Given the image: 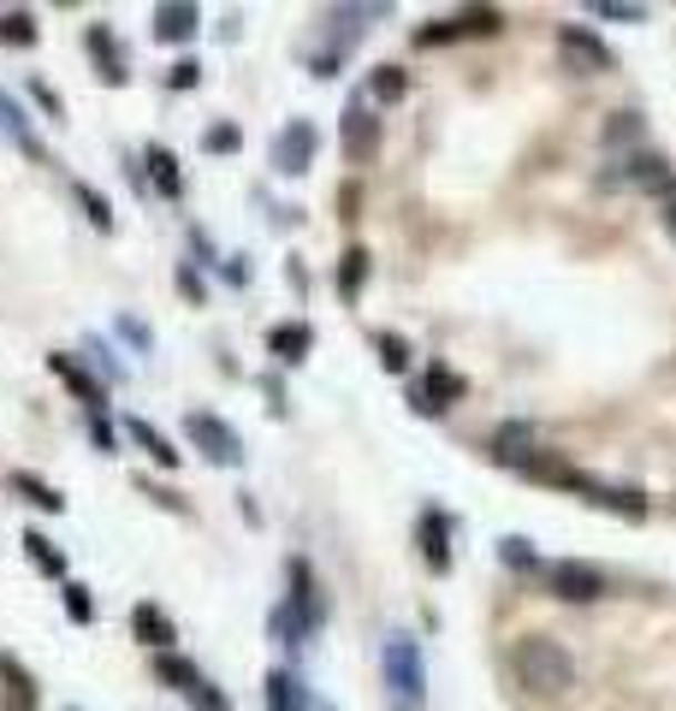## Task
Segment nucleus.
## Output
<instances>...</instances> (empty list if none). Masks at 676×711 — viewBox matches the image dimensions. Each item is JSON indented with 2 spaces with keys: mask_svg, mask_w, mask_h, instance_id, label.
Wrapping results in <instances>:
<instances>
[{
  "mask_svg": "<svg viewBox=\"0 0 676 711\" xmlns=\"http://www.w3.org/2000/svg\"><path fill=\"white\" fill-rule=\"evenodd\" d=\"M131 634L143 640L149 652H172V640H179V629H172V617H167L154 599H143V605L131 611Z\"/></svg>",
  "mask_w": 676,
  "mask_h": 711,
  "instance_id": "15",
  "label": "nucleus"
},
{
  "mask_svg": "<svg viewBox=\"0 0 676 711\" xmlns=\"http://www.w3.org/2000/svg\"><path fill=\"white\" fill-rule=\"evenodd\" d=\"M558 54L576 65V72H612V65H617V54H612V48H605L587 24H564V30H558Z\"/></svg>",
  "mask_w": 676,
  "mask_h": 711,
  "instance_id": "11",
  "label": "nucleus"
},
{
  "mask_svg": "<svg viewBox=\"0 0 676 711\" xmlns=\"http://www.w3.org/2000/svg\"><path fill=\"white\" fill-rule=\"evenodd\" d=\"M72 196H78V207H83V214H90V225H95V232H113V202L101 196L95 184H83V179H72Z\"/></svg>",
  "mask_w": 676,
  "mask_h": 711,
  "instance_id": "27",
  "label": "nucleus"
},
{
  "mask_svg": "<svg viewBox=\"0 0 676 711\" xmlns=\"http://www.w3.org/2000/svg\"><path fill=\"white\" fill-rule=\"evenodd\" d=\"M463 392H470L463 374H451L445 362H433V368L422 374V386H410V409L415 415H445V404H457Z\"/></svg>",
  "mask_w": 676,
  "mask_h": 711,
  "instance_id": "10",
  "label": "nucleus"
},
{
  "mask_svg": "<svg viewBox=\"0 0 676 711\" xmlns=\"http://www.w3.org/2000/svg\"><path fill=\"white\" fill-rule=\"evenodd\" d=\"M511 670H516V688L534 693V700H558V693L576 688V658H569V647L552 640V634H523L516 640Z\"/></svg>",
  "mask_w": 676,
  "mask_h": 711,
  "instance_id": "1",
  "label": "nucleus"
},
{
  "mask_svg": "<svg viewBox=\"0 0 676 711\" xmlns=\"http://www.w3.org/2000/svg\"><path fill=\"white\" fill-rule=\"evenodd\" d=\"M90 445L101 450V457H119V427L108 421V415H90Z\"/></svg>",
  "mask_w": 676,
  "mask_h": 711,
  "instance_id": "36",
  "label": "nucleus"
},
{
  "mask_svg": "<svg viewBox=\"0 0 676 711\" xmlns=\"http://www.w3.org/2000/svg\"><path fill=\"white\" fill-rule=\"evenodd\" d=\"M0 131H7L12 143H19V149L30 154V161H42V166H48V143L37 136V125H30V113H24V108H19V101H12L7 90H0Z\"/></svg>",
  "mask_w": 676,
  "mask_h": 711,
  "instance_id": "16",
  "label": "nucleus"
},
{
  "mask_svg": "<svg viewBox=\"0 0 676 711\" xmlns=\"http://www.w3.org/2000/svg\"><path fill=\"white\" fill-rule=\"evenodd\" d=\"M273 634H280V647H303V640H309V629L297 622V611H291V605H280V611H273Z\"/></svg>",
  "mask_w": 676,
  "mask_h": 711,
  "instance_id": "32",
  "label": "nucleus"
},
{
  "mask_svg": "<svg viewBox=\"0 0 676 711\" xmlns=\"http://www.w3.org/2000/svg\"><path fill=\"white\" fill-rule=\"evenodd\" d=\"M238 143H244V131H238V125H208L202 131V149L208 154H238Z\"/></svg>",
  "mask_w": 676,
  "mask_h": 711,
  "instance_id": "33",
  "label": "nucleus"
},
{
  "mask_svg": "<svg viewBox=\"0 0 676 711\" xmlns=\"http://www.w3.org/2000/svg\"><path fill=\"white\" fill-rule=\"evenodd\" d=\"M397 711H410V705H397Z\"/></svg>",
  "mask_w": 676,
  "mask_h": 711,
  "instance_id": "44",
  "label": "nucleus"
},
{
  "mask_svg": "<svg viewBox=\"0 0 676 711\" xmlns=\"http://www.w3.org/2000/svg\"><path fill=\"white\" fill-rule=\"evenodd\" d=\"M196 30H202V7H190V0H167V7H154V42L184 48Z\"/></svg>",
  "mask_w": 676,
  "mask_h": 711,
  "instance_id": "14",
  "label": "nucleus"
},
{
  "mask_svg": "<svg viewBox=\"0 0 676 711\" xmlns=\"http://www.w3.org/2000/svg\"><path fill=\"white\" fill-rule=\"evenodd\" d=\"M172 285H179V297H184V303H208V285H202L196 262H179V273H172Z\"/></svg>",
  "mask_w": 676,
  "mask_h": 711,
  "instance_id": "34",
  "label": "nucleus"
},
{
  "mask_svg": "<svg viewBox=\"0 0 676 711\" xmlns=\"http://www.w3.org/2000/svg\"><path fill=\"white\" fill-rule=\"evenodd\" d=\"M0 711H42V688L19 652H0Z\"/></svg>",
  "mask_w": 676,
  "mask_h": 711,
  "instance_id": "9",
  "label": "nucleus"
},
{
  "mask_svg": "<svg viewBox=\"0 0 676 711\" xmlns=\"http://www.w3.org/2000/svg\"><path fill=\"white\" fill-rule=\"evenodd\" d=\"M184 439L196 445L208 463H220V468L244 463V439H238V427L225 421V415H214V409H190L184 415Z\"/></svg>",
  "mask_w": 676,
  "mask_h": 711,
  "instance_id": "2",
  "label": "nucleus"
},
{
  "mask_svg": "<svg viewBox=\"0 0 676 711\" xmlns=\"http://www.w3.org/2000/svg\"><path fill=\"white\" fill-rule=\"evenodd\" d=\"M48 374H54L60 386L72 392V397H78V404L90 409V415H108V379H95L90 368H83V356H65V351H54V356H48Z\"/></svg>",
  "mask_w": 676,
  "mask_h": 711,
  "instance_id": "6",
  "label": "nucleus"
},
{
  "mask_svg": "<svg viewBox=\"0 0 676 711\" xmlns=\"http://www.w3.org/2000/svg\"><path fill=\"white\" fill-rule=\"evenodd\" d=\"M83 54H90V65H95V78L101 83H131V60H125V42L113 37V24H90L83 30Z\"/></svg>",
  "mask_w": 676,
  "mask_h": 711,
  "instance_id": "7",
  "label": "nucleus"
},
{
  "mask_svg": "<svg viewBox=\"0 0 676 711\" xmlns=\"http://www.w3.org/2000/svg\"><path fill=\"white\" fill-rule=\"evenodd\" d=\"M415 546H422V563L433 576H445L451 569V522L445 510H422V522H415Z\"/></svg>",
  "mask_w": 676,
  "mask_h": 711,
  "instance_id": "13",
  "label": "nucleus"
},
{
  "mask_svg": "<svg viewBox=\"0 0 676 711\" xmlns=\"http://www.w3.org/2000/svg\"><path fill=\"white\" fill-rule=\"evenodd\" d=\"M113 326H119V338H125V344H137V351H149V326L137 321V315H113Z\"/></svg>",
  "mask_w": 676,
  "mask_h": 711,
  "instance_id": "39",
  "label": "nucleus"
},
{
  "mask_svg": "<svg viewBox=\"0 0 676 711\" xmlns=\"http://www.w3.org/2000/svg\"><path fill=\"white\" fill-rule=\"evenodd\" d=\"M599 19H617V24H640V19H647V7H629V0H599Z\"/></svg>",
  "mask_w": 676,
  "mask_h": 711,
  "instance_id": "38",
  "label": "nucleus"
},
{
  "mask_svg": "<svg viewBox=\"0 0 676 711\" xmlns=\"http://www.w3.org/2000/svg\"><path fill=\"white\" fill-rule=\"evenodd\" d=\"M60 587H65V593H60V599H65V617H72L78 629H90V622H95V599H90V587L72 581V576H65Z\"/></svg>",
  "mask_w": 676,
  "mask_h": 711,
  "instance_id": "29",
  "label": "nucleus"
},
{
  "mask_svg": "<svg viewBox=\"0 0 676 711\" xmlns=\"http://www.w3.org/2000/svg\"><path fill=\"white\" fill-rule=\"evenodd\" d=\"M498 24H505V12H498V7H463L457 12L463 37H498Z\"/></svg>",
  "mask_w": 676,
  "mask_h": 711,
  "instance_id": "28",
  "label": "nucleus"
},
{
  "mask_svg": "<svg viewBox=\"0 0 676 711\" xmlns=\"http://www.w3.org/2000/svg\"><path fill=\"white\" fill-rule=\"evenodd\" d=\"M154 676H161V688H179V693L202 688V670L184 652H154Z\"/></svg>",
  "mask_w": 676,
  "mask_h": 711,
  "instance_id": "22",
  "label": "nucleus"
},
{
  "mask_svg": "<svg viewBox=\"0 0 676 711\" xmlns=\"http://www.w3.org/2000/svg\"><path fill=\"white\" fill-rule=\"evenodd\" d=\"M285 576H291V593H285V605L297 611V622L309 634L321 629V617H326V605H321V587H315V569H309V558H291L285 563Z\"/></svg>",
  "mask_w": 676,
  "mask_h": 711,
  "instance_id": "12",
  "label": "nucleus"
},
{
  "mask_svg": "<svg viewBox=\"0 0 676 711\" xmlns=\"http://www.w3.org/2000/svg\"><path fill=\"white\" fill-rule=\"evenodd\" d=\"M362 280H369V250L351 244V250L339 255V297L356 303V297H362Z\"/></svg>",
  "mask_w": 676,
  "mask_h": 711,
  "instance_id": "26",
  "label": "nucleus"
},
{
  "mask_svg": "<svg viewBox=\"0 0 676 711\" xmlns=\"http://www.w3.org/2000/svg\"><path fill=\"white\" fill-rule=\"evenodd\" d=\"M546 581H552V593H558L564 605H594L612 593V581H605V569L599 563H582V558H558L546 569Z\"/></svg>",
  "mask_w": 676,
  "mask_h": 711,
  "instance_id": "4",
  "label": "nucleus"
},
{
  "mask_svg": "<svg viewBox=\"0 0 676 711\" xmlns=\"http://www.w3.org/2000/svg\"><path fill=\"white\" fill-rule=\"evenodd\" d=\"M315 149H321L315 119H291V125L273 136V172H280V179H303V172L315 166Z\"/></svg>",
  "mask_w": 676,
  "mask_h": 711,
  "instance_id": "5",
  "label": "nucleus"
},
{
  "mask_svg": "<svg viewBox=\"0 0 676 711\" xmlns=\"http://www.w3.org/2000/svg\"><path fill=\"white\" fill-rule=\"evenodd\" d=\"M125 439H137V445H143V450H149V457L161 463V468H179V463H184V450L172 445V439H167V433L154 427V421H143V415H131V421H125Z\"/></svg>",
  "mask_w": 676,
  "mask_h": 711,
  "instance_id": "20",
  "label": "nucleus"
},
{
  "mask_svg": "<svg viewBox=\"0 0 676 711\" xmlns=\"http://www.w3.org/2000/svg\"><path fill=\"white\" fill-rule=\"evenodd\" d=\"M137 492H149L161 510H172V516H190V498L184 492H172V487H161V480H149V475H137Z\"/></svg>",
  "mask_w": 676,
  "mask_h": 711,
  "instance_id": "31",
  "label": "nucleus"
},
{
  "mask_svg": "<svg viewBox=\"0 0 676 711\" xmlns=\"http://www.w3.org/2000/svg\"><path fill=\"white\" fill-rule=\"evenodd\" d=\"M268 351L280 356L285 368H297V362L315 351V333H309V321H280V326L268 333Z\"/></svg>",
  "mask_w": 676,
  "mask_h": 711,
  "instance_id": "18",
  "label": "nucleus"
},
{
  "mask_svg": "<svg viewBox=\"0 0 676 711\" xmlns=\"http://www.w3.org/2000/svg\"><path fill=\"white\" fill-rule=\"evenodd\" d=\"M184 700H190V711H232V700H225V693H220L214 682H208V676H202V688H190V693H184Z\"/></svg>",
  "mask_w": 676,
  "mask_h": 711,
  "instance_id": "35",
  "label": "nucleus"
},
{
  "mask_svg": "<svg viewBox=\"0 0 676 711\" xmlns=\"http://www.w3.org/2000/svg\"><path fill=\"white\" fill-rule=\"evenodd\" d=\"M268 711H309V693L291 670H268Z\"/></svg>",
  "mask_w": 676,
  "mask_h": 711,
  "instance_id": "23",
  "label": "nucleus"
},
{
  "mask_svg": "<svg viewBox=\"0 0 676 711\" xmlns=\"http://www.w3.org/2000/svg\"><path fill=\"white\" fill-rule=\"evenodd\" d=\"M12 492H19L30 510H42V516H65V492L48 487L42 475H30V468H12Z\"/></svg>",
  "mask_w": 676,
  "mask_h": 711,
  "instance_id": "19",
  "label": "nucleus"
},
{
  "mask_svg": "<svg viewBox=\"0 0 676 711\" xmlns=\"http://www.w3.org/2000/svg\"><path fill=\"white\" fill-rule=\"evenodd\" d=\"M369 95L380 101V108H397V101L410 95V72H404V65H374V72H369Z\"/></svg>",
  "mask_w": 676,
  "mask_h": 711,
  "instance_id": "24",
  "label": "nucleus"
},
{
  "mask_svg": "<svg viewBox=\"0 0 676 711\" xmlns=\"http://www.w3.org/2000/svg\"><path fill=\"white\" fill-rule=\"evenodd\" d=\"M658 220H665V232L676 237V202H665V214H658Z\"/></svg>",
  "mask_w": 676,
  "mask_h": 711,
  "instance_id": "43",
  "label": "nucleus"
},
{
  "mask_svg": "<svg viewBox=\"0 0 676 711\" xmlns=\"http://www.w3.org/2000/svg\"><path fill=\"white\" fill-rule=\"evenodd\" d=\"M386 688H392L404 705H422V693H427L422 647H415L410 634H392V640H386Z\"/></svg>",
  "mask_w": 676,
  "mask_h": 711,
  "instance_id": "3",
  "label": "nucleus"
},
{
  "mask_svg": "<svg viewBox=\"0 0 676 711\" xmlns=\"http://www.w3.org/2000/svg\"><path fill=\"white\" fill-rule=\"evenodd\" d=\"M498 558H505L511 569H534V551H528V540H505V546H498Z\"/></svg>",
  "mask_w": 676,
  "mask_h": 711,
  "instance_id": "41",
  "label": "nucleus"
},
{
  "mask_svg": "<svg viewBox=\"0 0 676 711\" xmlns=\"http://www.w3.org/2000/svg\"><path fill=\"white\" fill-rule=\"evenodd\" d=\"M339 136H344V161H351V166H369L374 154H380V119H374V108H369L362 95L351 101V108H344Z\"/></svg>",
  "mask_w": 676,
  "mask_h": 711,
  "instance_id": "8",
  "label": "nucleus"
},
{
  "mask_svg": "<svg viewBox=\"0 0 676 711\" xmlns=\"http://www.w3.org/2000/svg\"><path fill=\"white\" fill-rule=\"evenodd\" d=\"M19 546H24V558L37 563L48 581H65V551H60L54 540H48L42 528H24V534H19Z\"/></svg>",
  "mask_w": 676,
  "mask_h": 711,
  "instance_id": "21",
  "label": "nucleus"
},
{
  "mask_svg": "<svg viewBox=\"0 0 676 711\" xmlns=\"http://www.w3.org/2000/svg\"><path fill=\"white\" fill-rule=\"evenodd\" d=\"M72 711H78V705H72Z\"/></svg>",
  "mask_w": 676,
  "mask_h": 711,
  "instance_id": "45",
  "label": "nucleus"
},
{
  "mask_svg": "<svg viewBox=\"0 0 676 711\" xmlns=\"http://www.w3.org/2000/svg\"><path fill=\"white\" fill-rule=\"evenodd\" d=\"M202 83V60H172V72H167V90H196Z\"/></svg>",
  "mask_w": 676,
  "mask_h": 711,
  "instance_id": "37",
  "label": "nucleus"
},
{
  "mask_svg": "<svg viewBox=\"0 0 676 711\" xmlns=\"http://www.w3.org/2000/svg\"><path fill=\"white\" fill-rule=\"evenodd\" d=\"M30 95H37V108H42L48 119H65V101H60L54 90H48V83H42V78H30Z\"/></svg>",
  "mask_w": 676,
  "mask_h": 711,
  "instance_id": "40",
  "label": "nucleus"
},
{
  "mask_svg": "<svg viewBox=\"0 0 676 711\" xmlns=\"http://www.w3.org/2000/svg\"><path fill=\"white\" fill-rule=\"evenodd\" d=\"M83 351H90V356H95V368H101V374H108V379H125V368H119V362L108 356V344H101V338H90V344H83Z\"/></svg>",
  "mask_w": 676,
  "mask_h": 711,
  "instance_id": "42",
  "label": "nucleus"
},
{
  "mask_svg": "<svg viewBox=\"0 0 676 711\" xmlns=\"http://www.w3.org/2000/svg\"><path fill=\"white\" fill-rule=\"evenodd\" d=\"M374 351H380V368L386 374H410V344L397 333H374Z\"/></svg>",
  "mask_w": 676,
  "mask_h": 711,
  "instance_id": "30",
  "label": "nucleus"
},
{
  "mask_svg": "<svg viewBox=\"0 0 676 711\" xmlns=\"http://www.w3.org/2000/svg\"><path fill=\"white\" fill-rule=\"evenodd\" d=\"M143 166H149V184L161 190L167 202L184 196V166H179V154H172L167 143H149V149H143Z\"/></svg>",
  "mask_w": 676,
  "mask_h": 711,
  "instance_id": "17",
  "label": "nucleus"
},
{
  "mask_svg": "<svg viewBox=\"0 0 676 711\" xmlns=\"http://www.w3.org/2000/svg\"><path fill=\"white\" fill-rule=\"evenodd\" d=\"M0 42H7V48H37V12H30V7H7V12H0Z\"/></svg>",
  "mask_w": 676,
  "mask_h": 711,
  "instance_id": "25",
  "label": "nucleus"
}]
</instances>
